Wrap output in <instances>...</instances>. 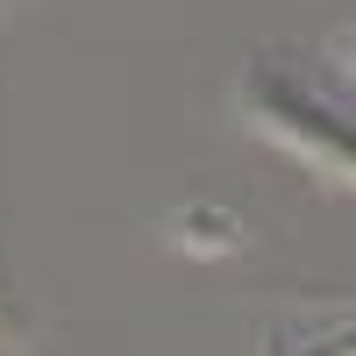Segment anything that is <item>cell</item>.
<instances>
[{"label":"cell","mask_w":356,"mask_h":356,"mask_svg":"<svg viewBox=\"0 0 356 356\" xmlns=\"http://www.w3.org/2000/svg\"><path fill=\"white\" fill-rule=\"evenodd\" d=\"M335 72H342V79L356 86V22H349L342 36H335Z\"/></svg>","instance_id":"3957f363"},{"label":"cell","mask_w":356,"mask_h":356,"mask_svg":"<svg viewBox=\"0 0 356 356\" xmlns=\"http://www.w3.org/2000/svg\"><path fill=\"white\" fill-rule=\"evenodd\" d=\"M235 114H243L250 136H264L285 157H300L314 178L356 193V122L335 114L307 79H292L285 65L257 57V65H243V79H235Z\"/></svg>","instance_id":"6da1fadb"},{"label":"cell","mask_w":356,"mask_h":356,"mask_svg":"<svg viewBox=\"0 0 356 356\" xmlns=\"http://www.w3.org/2000/svg\"><path fill=\"white\" fill-rule=\"evenodd\" d=\"M164 243L186 250V257H235L243 250V221L214 200H186V207L164 214Z\"/></svg>","instance_id":"7a4b0ae2"},{"label":"cell","mask_w":356,"mask_h":356,"mask_svg":"<svg viewBox=\"0 0 356 356\" xmlns=\"http://www.w3.org/2000/svg\"><path fill=\"white\" fill-rule=\"evenodd\" d=\"M321 342H328V349H356V321H342V328H328Z\"/></svg>","instance_id":"277c9868"}]
</instances>
